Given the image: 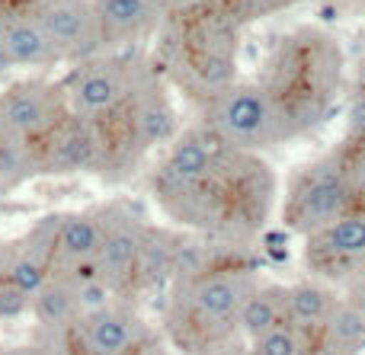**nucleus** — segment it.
I'll return each mask as SVG.
<instances>
[{"mask_svg":"<svg viewBox=\"0 0 365 355\" xmlns=\"http://www.w3.org/2000/svg\"><path fill=\"white\" fill-rule=\"evenodd\" d=\"M148 192L173 228L231 250L257 243L279 211V176L266 154L225 144L199 119L164 147Z\"/></svg>","mask_w":365,"mask_h":355,"instance_id":"obj_1","label":"nucleus"},{"mask_svg":"<svg viewBox=\"0 0 365 355\" xmlns=\"http://www.w3.org/2000/svg\"><path fill=\"white\" fill-rule=\"evenodd\" d=\"M253 80L276 106L285 138H304L336 109L346 80V51L324 26H295L276 36Z\"/></svg>","mask_w":365,"mask_h":355,"instance_id":"obj_2","label":"nucleus"},{"mask_svg":"<svg viewBox=\"0 0 365 355\" xmlns=\"http://www.w3.org/2000/svg\"><path fill=\"white\" fill-rule=\"evenodd\" d=\"M259 282L244 250H225L202 272L177 279L167 288L160 333L180 355H212L240 339V307Z\"/></svg>","mask_w":365,"mask_h":355,"instance_id":"obj_3","label":"nucleus"},{"mask_svg":"<svg viewBox=\"0 0 365 355\" xmlns=\"http://www.w3.org/2000/svg\"><path fill=\"white\" fill-rule=\"evenodd\" d=\"M244 26L225 4L189 16H167L160 26V58H154L170 87L186 93L195 109L215 93L237 83Z\"/></svg>","mask_w":365,"mask_h":355,"instance_id":"obj_4","label":"nucleus"},{"mask_svg":"<svg viewBox=\"0 0 365 355\" xmlns=\"http://www.w3.org/2000/svg\"><path fill=\"white\" fill-rule=\"evenodd\" d=\"M180 112L173 102L170 83L160 74L158 61L128 93V100L109 115L96 119L103 144L100 179L125 183L141 170L158 147H167L180 134Z\"/></svg>","mask_w":365,"mask_h":355,"instance_id":"obj_5","label":"nucleus"},{"mask_svg":"<svg viewBox=\"0 0 365 355\" xmlns=\"http://www.w3.org/2000/svg\"><path fill=\"white\" fill-rule=\"evenodd\" d=\"M349 211H356V198L343 176L336 147L298 166L285 183V196H279V221L302 240Z\"/></svg>","mask_w":365,"mask_h":355,"instance_id":"obj_6","label":"nucleus"},{"mask_svg":"<svg viewBox=\"0 0 365 355\" xmlns=\"http://www.w3.org/2000/svg\"><path fill=\"white\" fill-rule=\"evenodd\" d=\"M195 112H199L202 125H208L225 144L237 147V151L266 154L279 144H289L276 106L257 80L231 83L227 90L202 102Z\"/></svg>","mask_w":365,"mask_h":355,"instance_id":"obj_7","label":"nucleus"},{"mask_svg":"<svg viewBox=\"0 0 365 355\" xmlns=\"http://www.w3.org/2000/svg\"><path fill=\"white\" fill-rule=\"evenodd\" d=\"M151 68L154 58L141 48L100 51L87 61L71 64V70L61 77L71 115H81L90 122L109 115L128 100V93L138 87V80Z\"/></svg>","mask_w":365,"mask_h":355,"instance_id":"obj_8","label":"nucleus"},{"mask_svg":"<svg viewBox=\"0 0 365 355\" xmlns=\"http://www.w3.org/2000/svg\"><path fill=\"white\" fill-rule=\"evenodd\" d=\"M103 215V240L96 253L90 275L109 298L132 301V282H135V263L148 231V215L128 198H113L100 205Z\"/></svg>","mask_w":365,"mask_h":355,"instance_id":"obj_9","label":"nucleus"},{"mask_svg":"<svg viewBox=\"0 0 365 355\" xmlns=\"http://www.w3.org/2000/svg\"><path fill=\"white\" fill-rule=\"evenodd\" d=\"M71 115L64 83L55 77H23L0 87V138L38 141Z\"/></svg>","mask_w":365,"mask_h":355,"instance_id":"obj_10","label":"nucleus"},{"mask_svg":"<svg viewBox=\"0 0 365 355\" xmlns=\"http://www.w3.org/2000/svg\"><path fill=\"white\" fill-rule=\"evenodd\" d=\"M151 333L132 301L109 298L93 304L68 327L64 346L71 355H132L135 346Z\"/></svg>","mask_w":365,"mask_h":355,"instance_id":"obj_11","label":"nucleus"},{"mask_svg":"<svg viewBox=\"0 0 365 355\" xmlns=\"http://www.w3.org/2000/svg\"><path fill=\"white\" fill-rule=\"evenodd\" d=\"M302 260L308 275L336 288L353 279L359 269H365V208L349 211L334 224L304 237Z\"/></svg>","mask_w":365,"mask_h":355,"instance_id":"obj_12","label":"nucleus"},{"mask_svg":"<svg viewBox=\"0 0 365 355\" xmlns=\"http://www.w3.org/2000/svg\"><path fill=\"white\" fill-rule=\"evenodd\" d=\"M19 4L38 19L61 64H77L106 51L90 0H19Z\"/></svg>","mask_w":365,"mask_h":355,"instance_id":"obj_13","label":"nucleus"},{"mask_svg":"<svg viewBox=\"0 0 365 355\" xmlns=\"http://www.w3.org/2000/svg\"><path fill=\"white\" fill-rule=\"evenodd\" d=\"M103 144L96 122L68 115L38 141V176H100Z\"/></svg>","mask_w":365,"mask_h":355,"instance_id":"obj_14","label":"nucleus"},{"mask_svg":"<svg viewBox=\"0 0 365 355\" xmlns=\"http://www.w3.org/2000/svg\"><path fill=\"white\" fill-rule=\"evenodd\" d=\"M106 51H128L154 38L167 23L164 0H90Z\"/></svg>","mask_w":365,"mask_h":355,"instance_id":"obj_15","label":"nucleus"},{"mask_svg":"<svg viewBox=\"0 0 365 355\" xmlns=\"http://www.w3.org/2000/svg\"><path fill=\"white\" fill-rule=\"evenodd\" d=\"M0 51L13 70H48L61 64L38 19L19 0H0Z\"/></svg>","mask_w":365,"mask_h":355,"instance_id":"obj_16","label":"nucleus"},{"mask_svg":"<svg viewBox=\"0 0 365 355\" xmlns=\"http://www.w3.org/2000/svg\"><path fill=\"white\" fill-rule=\"evenodd\" d=\"M61 215V211H58ZM58 215H45L26 231L19 240L6 243V282L32 298L51 275V250H55Z\"/></svg>","mask_w":365,"mask_h":355,"instance_id":"obj_17","label":"nucleus"},{"mask_svg":"<svg viewBox=\"0 0 365 355\" xmlns=\"http://www.w3.org/2000/svg\"><path fill=\"white\" fill-rule=\"evenodd\" d=\"M103 240V215L96 208L61 211L55 231V250H51V272L55 275H81L90 272Z\"/></svg>","mask_w":365,"mask_h":355,"instance_id":"obj_18","label":"nucleus"},{"mask_svg":"<svg viewBox=\"0 0 365 355\" xmlns=\"http://www.w3.org/2000/svg\"><path fill=\"white\" fill-rule=\"evenodd\" d=\"M182 243H186V231L173 228V224H148L145 240H141L138 250V263H135L132 301L141 298V295L170 288Z\"/></svg>","mask_w":365,"mask_h":355,"instance_id":"obj_19","label":"nucleus"},{"mask_svg":"<svg viewBox=\"0 0 365 355\" xmlns=\"http://www.w3.org/2000/svg\"><path fill=\"white\" fill-rule=\"evenodd\" d=\"M336 304H340V288L324 279H314V275H304L289 285L285 320L308 337H317L330 320V314L336 311Z\"/></svg>","mask_w":365,"mask_h":355,"instance_id":"obj_20","label":"nucleus"},{"mask_svg":"<svg viewBox=\"0 0 365 355\" xmlns=\"http://www.w3.org/2000/svg\"><path fill=\"white\" fill-rule=\"evenodd\" d=\"M285 301H289V285L279 282H263L253 285L240 307V339H257L266 330L279 327L285 320Z\"/></svg>","mask_w":365,"mask_h":355,"instance_id":"obj_21","label":"nucleus"},{"mask_svg":"<svg viewBox=\"0 0 365 355\" xmlns=\"http://www.w3.org/2000/svg\"><path fill=\"white\" fill-rule=\"evenodd\" d=\"M38 179V144L0 138V196Z\"/></svg>","mask_w":365,"mask_h":355,"instance_id":"obj_22","label":"nucleus"},{"mask_svg":"<svg viewBox=\"0 0 365 355\" xmlns=\"http://www.w3.org/2000/svg\"><path fill=\"white\" fill-rule=\"evenodd\" d=\"M321 333L327 339H334V343H340V346H346V349L359 352V355L365 349V317L356 311V307H349L343 298H340V304H336V311L330 314V320L324 324Z\"/></svg>","mask_w":365,"mask_h":355,"instance_id":"obj_23","label":"nucleus"},{"mask_svg":"<svg viewBox=\"0 0 365 355\" xmlns=\"http://www.w3.org/2000/svg\"><path fill=\"white\" fill-rule=\"evenodd\" d=\"M308 339H311L308 333H302L298 327H292L289 320H282L279 327L266 330L263 337H257V339H247V343H250L253 355H302Z\"/></svg>","mask_w":365,"mask_h":355,"instance_id":"obj_24","label":"nucleus"},{"mask_svg":"<svg viewBox=\"0 0 365 355\" xmlns=\"http://www.w3.org/2000/svg\"><path fill=\"white\" fill-rule=\"evenodd\" d=\"M343 176L356 198V208H365V141H340L336 144Z\"/></svg>","mask_w":365,"mask_h":355,"instance_id":"obj_25","label":"nucleus"},{"mask_svg":"<svg viewBox=\"0 0 365 355\" xmlns=\"http://www.w3.org/2000/svg\"><path fill=\"white\" fill-rule=\"evenodd\" d=\"M295 4L298 0H225V6L231 10V16L237 19L240 26L257 23V19H266V16H276V13H285Z\"/></svg>","mask_w":365,"mask_h":355,"instance_id":"obj_26","label":"nucleus"},{"mask_svg":"<svg viewBox=\"0 0 365 355\" xmlns=\"http://www.w3.org/2000/svg\"><path fill=\"white\" fill-rule=\"evenodd\" d=\"M26 314H29V298L19 288H13L6 275H0V320H19Z\"/></svg>","mask_w":365,"mask_h":355,"instance_id":"obj_27","label":"nucleus"},{"mask_svg":"<svg viewBox=\"0 0 365 355\" xmlns=\"http://www.w3.org/2000/svg\"><path fill=\"white\" fill-rule=\"evenodd\" d=\"M340 141H365V87L353 93L346 106V128H343Z\"/></svg>","mask_w":365,"mask_h":355,"instance_id":"obj_28","label":"nucleus"},{"mask_svg":"<svg viewBox=\"0 0 365 355\" xmlns=\"http://www.w3.org/2000/svg\"><path fill=\"white\" fill-rule=\"evenodd\" d=\"M0 355H71L64 346V337L58 343L48 339H36V343H23V346H10V349H0Z\"/></svg>","mask_w":365,"mask_h":355,"instance_id":"obj_29","label":"nucleus"},{"mask_svg":"<svg viewBox=\"0 0 365 355\" xmlns=\"http://www.w3.org/2000/svg\"><path fill=\"white\" fill-rule=\"evenodd\" d=\"M340 298L346 301L349 307H356V311L365 317V269H359L353 279L343 282V285H340Z\"/></svg>","mask_w":365,"mask_h":355,"instance_id":"obj_30","label":"nucleus"},{"mask_svg":"<svg viewBox=\"0 0 365 355\" xmlns=\"http://www.w3.org/2000/svg\"><path fill=\"white\" fill-rule=\"evenodd\" d=\"M302 355H359V352L346 349V346H340V343H334V339H327L324 333H317V337L308 339V346H304Z\"/></svg>","mask_w":365,"mask_h":355,"instance_id":"obj_31","label":"nucleus"},{"mask_svg":"<svg viewBox=\"0 0 365 355\" xmlns=\"http://www.w3.org/2000/svg\"><path fill=\"white\" fill-rule=\"evenodd\" d=\"M225 0H164V10L167 16H189V13H199L208 10V6H218Z\"/></svg>","mask_w":365,"mask_h":355,"instance_id":"obj_32","label":"nucleus"},{"mask_svg":"<svg viewBox=\"0 0 365 355\" xmlns=\"http://www.w3.org/2000/svg\"><path fill=\"white\" fill-rule=\"evenodd\" d=\"M212 355H253V352H250V343H247V339H234V343L215 349Z\"/></svg>","mask_w":365,"mask_h":355,"instance_id":"obj_33","label":"nucleus"},{"mask_svg":"<svg viewBox=\"0 0 365 355\" xmlns=\"http://www.w3.org/2000/svg\"><path fill=\"white\" fill-rule=\"evenodd\" d=\"M10 70H13V64L6 61V55L0 51V87H4V80H6V74H10Z\"/></svg>","mask_w":365,"mask_h":355,"instance_id":"obj_34","label":"nucleus"}]
</instances>
